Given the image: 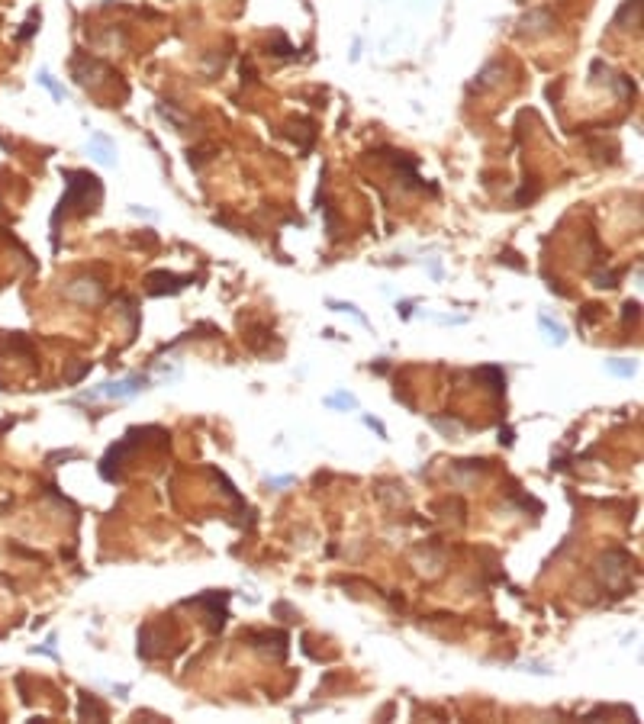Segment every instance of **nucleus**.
Wrapping results in <instances>:
<instances>
[{
    "label": "nucleus",
    "instance_id": "nucleus-1",
    "mask_svg": "<svg viewBox=\"0 0 644 724\" xmlns=\"http://www.w3.org/2000/svg\"><path fill=\"white\" fill-rule=\"evenodd\" d=\"M93 142H97V145H103V136H93ZM97 161H103V165H110V151H100V155H97Z\"/></svg>",
    "mask_w": 644,
    "mask_h": 724
},
{
    "label": "nucleus",
    "instance_id": "nucleus-2",
    "mask_svg": "<svg viewBox=\"0 0 644 724\" xmlns=\"http://www.w3.org/2000/svg\"><path fill=\"white\" fill-rule=\"evenodd\" d=\"M329 402H332V406H358V402L351 400V396H332Z\"/></svg>",
    "mask_w": 644,
    "mask_h": 724
}]
</instances>
